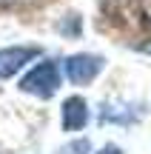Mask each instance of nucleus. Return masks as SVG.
Wrapping results in <instances>:
<instances>
[{"instance_id":"nucleus-1","label":"nucleus","mask_w":151,"mask_h":154,"mask_svg":"<svg viewBox=\"0 0 151 154\" xmlns=\"http://www.w3.org/2000/svg\"><path fill=\"white\" fill-rule=\"evenodd\" d=\"M57 86H60V74H57V66L51 60L37 63V66L20 80V88H23V91L37 94V97H43V100L51 97V94L57 91Z\"/></svg>"},{"instance_id":"nucleus-2","label":"nucleus","mask_w":151,"mask_h":154,"mask_svg":"<svg viewBox=\"0 0 151 154\" xmlns=\"http://www.w3.org/2000/svg\"><path fill=\"white\" fill-rule=\"evenodd\" d=\"M103 69V60L94 54H74L66 60V74L71 83H77V86H86V83H91L97 74H100Z\"/></svg>"},{"instance_id":"nucleus-3","label":"nucleus","mask_w":151,"mask_h":154,"mask_svg":"<svg viewBox=\"0 0 151 154\" xmlns=\"http://www.w3.org/2000/svg\"><path fill=\"white\" fill-rule=\"evenodd\" d=\"M37 57V49L14 46V49H0V77H11L17 69H23L29 60Z\"/></svg>"},{"instance_id":"nucleus-4","label":"nucleus","mask_w":151,"mask_h":154,"mask_svg":"<svg viewBox=\"0 0 151 154\" xmlns=\"http://www.w3.org/2000/svg\"><path fill=\"white\" fill-rule=\"evenodd\" d=\"M89 120V109H86V100L83 97H68L63 103V128L66 131H77V128L86 126Z\"/></svg>"},{"instance_id":"nucleus-5","label":"nucleus","mask_w":151,"mask_h":154,"mask_svg":"<svg viewBox=\"0 0 151 154\" xmlns=\"http://www.w3.org/2000/svg\"><path fill=\"white\" fill-rule=\"evenodd\" d=\"M89 140H74V143H68V146H63L57 154H89Z\"/></svg>"},{"instance_id":"nucleus-6","label":"nucleus","mask_w":151,"mask_h":154,"mask_svg":"<svg viewBox=\"0 0 151 154\" xmlns=\"http://www.w3.org/2000/svg\"><path fill=\"white\" fill-rule=\"evenodd\" d=\"M137 11H140V20H143V26L151 32V0H140L137 3Z\"/></svg>"},{"instance_id":"nucleus-7","label":"nucleus","mask_w":151,"mask_h":154,"mask_svg":"<svg viewBox=\"0 0 151 154\" xmlns=\"http://www.w3.org/2000/svg\"><path fill=\"white\" fill-rule=\"evenodd\" d=\"M26 3V0H0V9H9V6H20Z\"/></svg>"},{"instance_id":"nucleus-8","label":"nucleus","mask_w":151,"mask_h":154,"mask_svg":"<svg viewBox=\"0 0 151 154\" xmlns=\"http://www.w3.org/2000/svg\"><path fill=\"white\" fill-rule=\"evenodd\" d=\"M100 154H120V149H117V146H106Z\"/></svg>"},{"instance_id":"nucleus-9","label":"nucleus","mask_w":151,"mask_h":154,"mask_svg":"<svg viewBox=\"0 0 151 154\" xmlns=\"http://www.w3.org/2000/svg\"><path fill=\"white\" fill-rule=\"evenodd\" d=\"M146 51H151V43H148V46H146Z\"/></svg>"}]
</instances>
